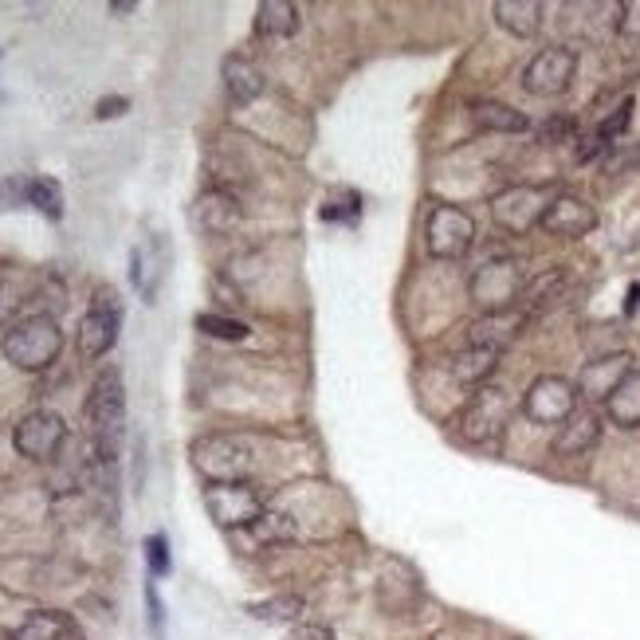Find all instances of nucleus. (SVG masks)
I'll list each match as a JSON object with an SVG mask.
<instances>
[{
	"label": "nucleus",
	"instance_id": "f257e3e1",
	"mask_svg": "<svg viewBox=\"0 0 640 640\" xmlns=\"http://www.w3.org/2000/svg\"><path fill=\"white\" fill-rule=\"evenodd\" d=\"M87 425L95 440V456L103 464H114L122 448V428H126V393H122L118 370H103L95 377L91 397H87Z\"/></svg>",
	"mask_w": 640,
	"mask_h": 640
},
{
	"label": "nucleus",
	"instance_id": "f03ea898",
	"mask_svg": "<svg viewBox=\"0 0 640 640\" xmlns=\"http://www.w3.org/2000/svg\"><path fill=\"white\" fill-rule=\"evenodd\" d=\"M0 350H4V358H8L16 370L40 374V370H48L55 358H59V350H63V330H59V322H55L52 315H28V319H16L4 330Z\"/></svg>",
	"mask_w": 640,
	"mask_h": 640
},
{
	"label": "nucleus",
	"instance_id": "7ed1b4c3",
	"mask_svg": "<svg viewBox=\"0 0 640 640\" xmlns=\"http://www.w3.org/2000/svg\"><path fill=\"white\" fill-rule=\"evenodd\" d=\"M205 511L220 531H252L264 515V495L248 480L205 483Z\"/></svg>",
	"mask_w": 640,
	"mask_h": 640
},
{
	"label": "nucleus",
	"instance_id": "20e7f679",
	"mask_svg": "<svg viewBox=\"0 0 640 640\" xmlns=\"http://www.w3.org/2000/svg\"><path fill=\"white\" fill-rule=\"evenodd\" d=\"M476 244V220L456 209V205H444L436 201L425 216V248L428 256L436 260H464Z\"/></svg>",
	"mask_w": 640,
	"mask_h": 640
},
{
	"label": "nucleus",
	"instance_id": "39448f33",
	"mask_svg": "<svg viewBox=\"0 0 640 640\" xmlns=\"http://www.w3.org/2000/svg\"><path fill=\"white\" fill-rule=\"evenodd\" d=\"M468 291H472V299L487 315L515 311V303L523 299V271H519L515 260H487V264L472 271Z\"/></svg>",
	"mask_w": 640,
	"mask_h": 640
},
{
	"label": "nucleus",
	"instance_id": "423d86ee",
	"mask_svg": "<svg viewBox=\"0 0 640 640\" xmlns=\"http://www.w3.org/2000/svg\"><path fill=\"white\" fill-rule=\"evenodd\" d=\"M193 464L209 476V483L248 480L252 472V448L236 436H201L193 444Z\"/></svg>",
	"mask_w": 640,
	"mask_h": 640
},
{
	"label": "nucleus",
	"instance_id": "0eeeda50",
	"mask_svg": "<svg viewBox=\"0 0 640 640\" xmlns=\"http://www.w3.org/2000/svg\"><path fill=\"white\" fill-rule=\"evenodd\" d=\"M118 326H122V303L118 291L99 287L91 299V311L79 322V354L83 358H103L118 342Z\"/></svg>",
	"mask_w": 640,
	"mask_h": 640
},
{
	"label": "nucleus",
	"instance_id": "6e6552de",
	"mask_svg": "<svg viewBox=\"0 0 640 640\" xmlns=\"http://www.w3.org/2000/svg\"><path fill=\"white\" fill-rule=\"evenodd\" d=\"M523 413L531 417L534 425H566L574 413H578V389L566 381V377H538L527 397H523Z\"/></svg>",
	"mask_w": 640,
	"mask_h": 640
},
{
	"label": "nucleus",
	"instance_id": "1a4fd4ad",
	"mask_svg": "<svg viewBox=\"0 0 640 640\" xmlns=\"http://www.w3.org/2000/svg\"><path fill=\"white\" fill-rule=\"evenodd\" d=\"M511 417V397L507 389L499 385H483L480 393H472V401L464 405L460 413V436L472 440V444H483V440H495L503 425Z\"/></svg>",
	"mask_w": 640,
	"mask_h": 640
},
{
	"label": "nucleus",
	"instance_id": "9d476101",
	"mask_svg": "<svg viewBox=\"0 0 640 640\" xmlns=\"http://www.w3.org/2000/svg\"><path fill=\"white\" fill-rule=\"evenodd\" d=\"M574 71H578L574 48H562V44H558V48H542V52L523 67V87H527L531 95H538V99H554V95H562V91L570 87Z\"/></svg>",
	"mask_w": 640,
	"mask_h": 640
},
{
	"label": "nucleus",
	"instance_id": "9b49d317",
	"mask_svg": "<svg viewBox=\"0 0 640 640\" xmlns=\"http://www.w3.org/2000/svg\"><path fill=\"white\" fill-rule=\"evenodd\" d=\"M63 440H67V425H63V417L52 413V409H36V413H28V417L16 425V432H12L16 452H20V456H28V460H40V464L59 456Z\"/></svg>",
	"mask_w": 640,
	"mask_h": 640
},
{
	"label": "nucleus",
	"instance_id": "f8f14e48",
	"mask_svg": "<svg viewBox=\"0 0 640 640\" xmlns=\"http://www.w3.org/2000/svg\"><path fill=\"white\" fill-rule=\"evenodd\" d=\"M546 205H550V201H542L538 189H531V185H511V189H503V193L491 197V216H495V224H499L503 232L523 236V232H531L534 224L542 220Z\"/></svg>",
	"mask_w": 640,
	"mask_h": 640
},
{
	"label": "nucleus",
	"instance_id": "ddd939ff",
	"mask_svg": "<svg viewBox=\"0 0 640 640\" xmlns=\"http://www.w3.org/2000/svg\"><path fill=\"white\" fill-rule=\"evenodd\" d=\"M538 228L542 232H550V236H562V240H574V236H586L597 228V213H593V205L582 201V197H574V193H562V197H554L550 205H546V213L538 220Z\"/></svg>",
	"mask_w": 640,
	"mask_h": 640
},
{
	"label": "nucleus",
	"instance_id": "4468645a",
	"mask_svg": "<svg viewBox=\"0 0 640 640\" xmlns=\"http://www.w3.org/2000/svg\"><path fill=\"white\" fill-rule=\"evenodd\" d=\"M224 87H228V99L236 107H248L264 95V71L248 59V55H228L224 59Z\"/></svg>",
	"mask_w": 640,
	"mask_h": 640
},
{
	"label": "nucleus",
	"instance_id": "2eb2a0df",
	"mask_svg": "<svg viewBox=\"0 0 640 640\" xmlns=\"http://www.w3.org/2000/svg\"><path fill=\"white\" fill-rule=\"evenodd\" d=\"M633 370V358L629 354H609V358H597V362H589L586 370H582V393L593 397V401H605L617 385H621V377Z\"/></svg>",
	"mask_w": 640,
	"mask_h": 640
},
{
	"label": "nucleus",
	"instance_id": "dca6fc26",
	"mask_svg": "<svg viewBox=\"0 0 640 640\" xmlns=\"http://www.w3.org/2000/svg\"><path fill=\"white\" fill-rule=\"evenodd\" d=\"M523 322H527V315H519V311L483 315V319L468 330V346H491V350H499V354H503V346L523 330Z\"/></svg>",
	"mask_w": 640,
	"mask_h": 640
},
{
	"label": "nucleus",
	"instance_id": "f3484780",
	"mask_svg": "<svg viewBox=\"0 0 640 640\" xmlns=\"http://www.w3.org/2000/svg\"><path fill=\"white\" fill-rule=\"evenodd\" d=\"M605 413L613 425L640 428V370H629L621 377V385L605 397Z\"/></svg>",
	"mask_w": 640,
	"mask_h": 640
},
{
	"label": "nucleus",
	"instance_id": "a211bd4d",
	"mask_svg": "<svg viewBox=\"0 0 640 640\" xmlns=\"http://www.w3.org/2000/svg\"><path fill=\"white\" fill-rule=\"evenodd\" d=\"M299 24H303V16H299V8L287 4V0H264L260 12H256V32H260L264 40H287V36L299 32Z\"/></svg>",
	"mask_w": 640,
	"mask_h": 640
},
{
	"label": "nucleus",
	"instance_id": "6ab92c4d",
	"mask_svg": "<svg viewBox=\"0 0 640 640\" xmlns=\"http://www.w3.org/2000/svg\"><path fill=\"white\" fill-rule=\"evenodd\" d=\"M472 118H476L480 130H491V134H523V130H531V118L523 110L507 107V103H491V99L472 103Z\"/></svg>",
	"mask_w": 640,
	"mask_h": 640
},
{
	"label": "nucleus",
	"instance_id": "aec40b11",
	"mask_svg": "<svg viewBox=\"0 0 640 640\" xmlns=\"http://www.w3.org/2000/svg\"><path fill=\"white\" fill-rule=\"evenodd\" d=\"M495 20H499L503 32L527 40L542 24V4H534V0H495Z\"/></svg>",
	"mask_w": 640,
	"mask_h": 640
},
{
	"label": "nucleus",
	"instance_id": "412c9836",
	"mask_svg": "<svg viewBox=\"0 0 640 640\" xmlns=\"http://www.w3.org/2000/svg\"><path fill=\"white\" fill-rule=\"evenodd\" d=\"M63 637H71V617L59 613V609H36V613H28L12 629V640H63Z\"/></svg>",
	"mask_w": 640,
	"mask_h": 640
},
{
	"label": "nucleus",
	"instance_id": "4be33fe9",
	"mask_svg": "<svg viewBox=\"0 0 640 640\" xmlns=\"http://www.w3.org/2000/svg\"><path fill=\"white\" fill-rule=\"evenodd\" d=\"M597 432H601L597 413H574V417L562 425V432H558L554 452H558V456H582L589 444L597 440Z\"/></svg>",
	"mask_w": 640,
	"mask_h": 640
},
{
	"label": "nucleus",
	"instance_id": "5701e85b",
	"mask_svg": "<svg viewBox=\"0 0 640 640\" xmlns=\"http://www.w3.org/2000/svg\"><path fill=\"white\" fill-rule=\"evenodd\" d=\"M495 366H499V350H491V346H464L452 358V374L464 385H480L483 377L495 374Z\"/></svg>",
	"mask_w": 640,
	"mask_h": 640
},
{
	"label": "nucleus",
	"instance_id": "b1692460",
	"mask_svg": "<svg viewBox=\"0 0 640 640\" xmlns=\"http://www.w3.org/2000/svg\"><path fill=\"white\" fill-rule=\"evenodd\" d=\"M197 216H201V224L209 228V232H224V228H232L236 224V201L224 193V189H209L205 197H201V205H197Z\"/></svg>",
	"mask_w": 640,
	"mask_h": 640
},
{
	"label": "nucleus",
	"instance_id": "393cba45",
	"mask_svg": "<svg viewBox=\"0 0 640 640\" xmlns=\"http://www.w3.org/2000/svg\"><path fill=\"white\" fill-rule=\"evenodd\" d=\"M28 205L40 209L48 220H63V189L52 177H28Z\"/></svg>",
	"mask_w": 640,
	"mask_h": 640
},
{
	"label": "nucleus",
	"instance_id": "a878e982",
	"mask_svg": "<svg viewBox=\"0 0 640 640\" xmlns=\"http://www.w3.org/2000/svg\"><path fill=\"white\" fill-rule=\"evenodd\" d=\"M303 609H307V605H303V597H295V593L267 597V601H252V605H248V613H252L256 621H295Z\"/></svg>",
	"mask_w": 640,
	"mask_h": 640
},
{
	"label": "nucleus",
	"instance_id": "bb28decb",
	"mask_svg": "<svg viewBox=\"0 0 640 640\" xmlns=\"http://www.w3.org/2000/svg\"><path fill=\"white\" fill-rule=\"evenodd\" d=\"M252 534H256L260 542H291L299 531H295L291 515H283V511H264V515H260V523L252 527Z\"/></svg>",
	"mask_w": 640,
	"mask_h": 640
},
{
	"label": "nucleus",
	"instance_id": "cd10ccee",
	"mask_svg": "<svg viewBox=\"0 0 640 640\" xmlns=\"http://www.w3.org/2000/svg\"><path fill=\"white\" fill-rule=\"evenodd\" d=\"M197 330H205V334H213V338H224V342H240V338H248V326L240 319H224V315H197Z\"/></svg>",
	"mask_w": 640,
	"mask_h": 640
},
{
	"label": "nucleus",
	"instance_id": "c85d7f7f",
	"mask_svg": "<svg viewBox=\"0 0 640 640\" xmlns=\"http://www.w3.org/2000/svg\"><path fill=\"white\" fill-rule=\"evenodd\" d=\"M146 562H150V578H165L169 574V538L165 534H150L146 538Z\"/></svg>",
	"mask_w": 640,
	"mask_h": 640
},
{
	"label": "nucleus",
	"instance_id": "c756f323",
	"mask_svg": "<svg viewBox=\"0 0 640 640\" xmlns=\"http://www.w3.org/2000/svg\"><path fill=\"white\" fill-rule=\"evenodd\" d=\"M358 213H362V197L346 189L338 201L330 197V205L322 209V220H346V224H354V220H358Z\"/></svg>",
	"mask_w": 640,
	"mask_h": 640
},
{
	"label": "nucleus",
	"instance_id": "7c9ffc66",
	"mask_svg": "<svg viewBox=\"0 0 640 640\" xmlns=\"http://www.w3.org/2000/svg\"><path fill=\"white\" fill-rule=\"evenodd\" d=\"M629 118H633V99H625V103L617 107V114H609V118H605V122H601V126H597L593 134H597V138H601L605 146H613V138H617V134H625Z\"/></svg>",
	"mask_w": 640,
	"mask_h": 640
},
{
	"label": "nucleus",
	"instance_id": "2f4dec72",
	"mask_svg": "<svg viewBox=\"0 0 640 640\" xmlns=\"http://www.w3.org/2000/svg\"><path fill=\"white\" fill-rule=\"evenodd\" d=\"M617 32L625 40H637L640 44V0H629V4L617 8Z\"/></svg>",
	"mask_w": 640,
	"mask_h": 640
},
{
	"label": "nucleus",
	"instance_id": "473e14b6",
	"mask_svg": "<svg viewBox=\"0 0 640 640\" xmlns=\"http://www.w3.org/2000/svg\"><path fill=\"white\" fill-rule=\"evenodd\" d=\"M0 205H4V209H16V205H28V181H24V177H12V181H0Z\"/></svg>",
	"mask_w": 640,
	"mask_h": 640
},
{
	"label": "nucleus",
	"instance_id": "72a5a7b5",
	"mask_svg": "<svg viewBox=\"0 0 640 640\" xmlns=\"http://www.w3.org/2000/svg\"><path fill=\"white\" fill-rule=\"evenodd\" d=\"M605 169H609V173L640 169V146H621V150H613V154H609V161H605Z\"/></svg>",
	"mask_w": 640,
	"mask_h": 640
},
{
	"label": "nucleus",
	"instance_id": "f704fd0d",
	"mask_svg": "<svg viewBox=\"0 0 640 640\" xmlns=\"http://www.w3.org/2000/svg\"><path fill=\"white\" fill-rule=\"evenodd\" d=\"M130 110V99L126 95H110V99H99V107H95V118H122Z\"/></svg>",
	"mask_w": 640,
	"mask_h": 640
},
{
	"label": "nucleus",
	"instance_id": "c9c22d12",
	"mask_svg": "<svg viewBox=\"0 0 640 640\" xmlns=\"http://www.w3.org/2000/svg\"><path fill=\"white\" fill-rule=\"evenodd\" d=\"M574 134V118H550L546 126H542V142H562V138H570Z\"/></svg>",
	"mask_w": 640,
	"mask_h": 640
},
{
	"label": "nucleus",
	"instance_id": "e433bc0d",
	"mask_svg": "<svg viewBox=\"0 0 640 640\" xmlns=\"http://www.w3.org/2000/svg\"><path fill=\"white\" fill-rule=\"evenodd\" d=\"M146 605H150V625H154V637H161V621H165V609H161V597L154 578L146 582Z\"/></svg>",
	"mask_w": 640,
	"mask_h": 640
},
{
	"label": "nucleus",
	"instance_id": "4c0bfd02",
	"mask_svg": "<svg viewBox=\"0 0 640 640\" xmlns=\"http://www.w3.org/2000/svg\"><path fill=\"white\" fill-rule=\"evenodd\" d=\"M16 287H12V279L8 275H0V322L12 319V311H16Z\"/></svg>",
	"mask_w": 640,
	"mask_h": 640
},
{
	"label": "nucleus",
	"instance_id": "58836bf2",
	"mask_svg": "<svg viewBox=\"0 0 640 640\" xmlns=\"http://www.w3.org/2000/svg\"><path fill=\"white\" fill-rule=\"evenodd\" d=\"M291 640H334V633H330L326 625H299V629L291 633Z\"/></svg>",
	"mask_w": 640,
	"mask_h": 640
},
{
	"label": "nucleus",
	"instance_id": "ea45409f",
	"mask_svg": "<svg viewBox=\"0 0 640 640\" xmlns=\"http://www.w3.org/2000/svg\"><path fill=\"white\" fill-rule=\"evenodd\" d=\"M640 307V283L637 287H633V291H629V303H625V311H629V315H633V311H637Z\"/></svg>",
	"mask_w": 640,
	"mask_h": 640
},
{
	"label": "nucleus",
	"instance_id": "a19ab883",
	"mask_svg": "<svg viewBox=\"0 0 640 640\" xmlns=\"http://www.w3.org/2000/svg\"><path fill=\"white\" fill-rule=\"evenodd\" d=\"M134 8H138V4H130V0H114V4H110V12H134Z\"/></svg>",
	"mask_w": 640,
	"mask_h": 640
},
{
	"label": "nucleus",
	"instance_id": "79ce46f5",
	"mask_svg": "<svg viewBox=\"0 0 640 640\" xmlns=\"http://www.w3.org/2000/svg\"><path fill=\"white\" fill-rule=\"evenodd\" d=\"M0 55H4V52H0Z\"/></svg>",
	"mask_w": 640,
	"mask_h": 640
}]
</instances>
